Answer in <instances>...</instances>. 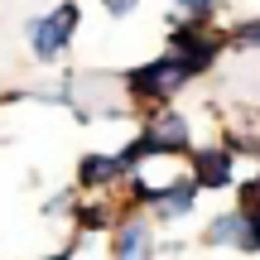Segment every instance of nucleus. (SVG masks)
<instances>
[{
    "instance_id": "obj_1",
    "label": "nucleus",
    "mask_w": 260,
    "mask_h": 260,
    "mask_svg": "<svg viewBox=\"0 0 260 260\" xmlns=\"http://www.w3.org/2000/svg\"><path fill=\"white\" fill-rule=\"evenodd\" d=\"M183 82H193V68H188L174 48H169V53H159V58H149V63H140L135 73L121 77L125 102H154V106H164Z\"/></svg>"
},
{
    "instance_id": "obj_2",
    "label": "nucleus",
    "mask_w": 260,
    "mask_h": 260,
    "mask_svg": "<svg viewBox=\"0 0 260 260\" xmlns=\"http://www.w3.org/2000/svg\"><path fill=\"white\" fill-rule=\"evenodd\" d=\"M77 19H82V10H77L73 0L53 5L48 15H39V19H29V44H34V58H44V63L63 58L68 44H73V34H77Z\"/></svg>"
},
{
    "instance_id": "obj_3",
    "label": "nucleus",
    "mask_w": 260,
    "mask_h": 260,
    "mask_svg": "<svg viewBox=\"0 0 260 260\" xmlns=\"http://www.w3.org/2000/svg\"><path fill=\"white\" fill-rule=\"evenodd\" d=\"M135 145H140V154H145V159L188 154V149H193V130H188V121H183L178 111H159L154 121L135 135Z\"/></svg>"
},
{
    "instance_id": "obj_4",
    "label": "nucleus",
    "mask_w": 260,
    "mask_h": 260,
    "mask_svg": "<svg viewBox=\"0 0 260 260\" xmlns=\"http://www.w3.org/2000/svg\"><path fill=\"white\" fill-rule=\"evenodd\" d=\"M232 149H198L193 154V178H198V188H232Z\"/></svg>"
},
{
    "instance_id": "obj_5",
    "label": "nucleus",
    "mask_w": 260,
    "mask_h": 260,
    "mask_svg": "<svg viewBox=\"0 0 260 260\" xmlns=\"http://www.w3.org/2000/svg\"><path fill=\"white\" fill-rule=\"evenodd\" d=\"M198 203V178H169L154 198V212L159 217H188Z\"/></svg>"
},
{
    "instance_id": "obj_6",
    "label": "nucleus",
    "mask_w": 260,
    "mask_h": 260,
    "mask_svg": "<svg viewBox=\"0 0 260 260\" xmlns=\"http://www.w3.org/2000/svg\"><path fill=\"white\" fill-rule=\"evenodd\" d=\"M116 178H125L121 154H82V164H77V183L82 188H106Z\"/></svg>"
},
{
    "instance_id": "obj_7",
    "label": "nucleus",
    "mask_w": 260,
    "mask_h": 260,
    "mask_svg": "<svg viewBox=\"0 0 260 260\" xmlns=\"http://www.w3.org/2000/svg\"><path fill=\"white\" fill-rule=\"evenodd\" d=\"M232 154H260V116L255 111H241L236 116V125L226 130V140H222Z\"/></svg>"
},
{
    "instance_id": "obj_8",
    "label": "nucleus",
    "mask_w": 260,
    "mask_h": 260,
    "mask_svg": "<svg viewBox=\"0 0 260 260\" xmlns=\"http://www.w3.org/2000/svg\"><path fill=\"white\" fill-rule=\"evenodd\" d=\"M241 232H246V207H236V212H222L212 226H207V246H226V251H241Z\"/></svg>"
},
{
    "instance_id": "obj_9",
    "label": "nucleus",
    "mask_w": 260,
    "mask_h": 260,
    "mask_svg": "<svg viewBox=\"0 0 260 260\" xmlns=\"http://www.w3.org/2000/svg\"><path fill=\"white\" fill-rule=\"evenodd\" d=\"M116 255H149V222H140V217H130V222L116 226Z\"/></svg>"
},
{
    "instance_id": "obj_10",
    "label": "nucleus",
    "mask_w": 260,
    "mask_h": 260,
    "mask_svg": "<svg viewBox=\"0 0 260 260\" xmlns=\"http://www.w3.org/2000/svg\"><path fill=\"white\" fill-rule=\"evenodd\" d=\"M73 217H77V226H82V232H106V226L116 222V207H111V203H82Z\"/></svg>"
},
{
    "instance_id": "obj_11",
    "label": "nucleus",
    "mask_w": 260,
    "mask_h": 260,
    "mask_svg": "<svg viewBox=\"0 0 260 260\" xmlns=\"http://www.w3.org/2000/svg\"><path fill=\"white\" fill-rule=\"evenodd\" d=\"M241 207L260 217V169H255V174H251V178L241 183Z\"/></svg>"
},
{
    "instance_id": "obj_12",
    "label": "nucleus",
    "mask_w": 260,
    "mask_h": 260,
    "mask_svg": "<svg viewBox=\"0 0 260 260\" xmlns=\"http://www.w3.org/2000/svg\"><path fill=\"white\" fill-rule=\"evenodd\" d=\"M232 44H241V48H260V19H246V24H236Z\"/></svg>"
},
{
    "instance_id": "obj_13",
    "label": "nucleus",
    "mask_w": 260,
    "mask_h": 260,
    "mask_svg": "<svg viewBox=\"0 0 260 260\" xmlns=\"http://www.w3.org/2000/svg\"><path fill=\"white\" fill-rule=\"evenodd\" d=\"M212 10H217V0H178V15H188V19H212Z\"/></svg>"
},
{
    "instance_id": "obj_14",
    "label": "nucleus",
    "mask_w": 260,
    "mask_h": 260,
    "mask_svg": "<svg viewBox=\"0 0 260 260\" xmlns=\"http://www.w3.org/2000/svg\"><path fill=\"white\" fill-rule=\"evenodd\" d=\"M102 5H106V15H111V19H130L140 0H102Z\"/></svg>"
}]
</instances>
